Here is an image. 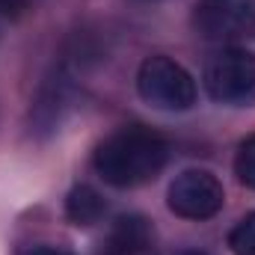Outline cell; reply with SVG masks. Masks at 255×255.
<instances>
[{
  "instance_id": "obj_1",
  "label": "cell",
  "mask_w": 255,
  "mask_h": 255,
  "mask_svg": "<svg viewBox=\"0 0 255 255\" xmlns=\"http://www.w3.org/2000/svg\"><path fill=\"white\" fill-rule=\"evenodd\" d=\"M169 160V142L145 125H125L104 136L92 154L95 172L119 190L148 184Z\"/></svg>"
},
{
  "instance_id": "obj_2",
  "label": "cell",
  "mask_w": 255,
  "mask_h": 255,
  "mask_svg": "<svg viewBox=\"0 0 255 255\" xmlns=\"http://www.w3.org/2000/svg\"><path fill=\"white\" fill-rule=\"evenodd\" d=\"M136 92L145 104L169 113L190 110L196 104V83L190 71L163 54L142 60L136 71Z\"/></svg>"
},
{
  "instance_id": "obj_3",
  "label": "cell",
  "mask_w": 255,
  "mask_h": 255,
  "mask_svg": "<svg viewBox=\"0 0 255 255\" xmlns=\"http://www.w3.org/2000/svg\"><path fill=\"white\" fill-rule=\"evenodd\" d=\"M205 89L214 101L229 107L255 104V54L244 48H223L205 65Z\"/></svg>"
},
{
  "instance_id": "obj_4",
  "label": "cell",
  "mask_w": 255,
  "mask_h": 255,
  "mask_svg": "<svg viewBox=\"0 0 255 255\" xmlns=\"http://www.w3.org/2000/svg\"><path fill=\"white\" fill-rule=\"evenodd\" d=\"M193 27L205 42H241L255 33V0H196Z\"/></svg>"
},
{
  "instance_id": "obj_5",
  "label": "cell",
  "mask_w": 255,
  "mask_h": 255,
  "mask_svg": "<svg viewBox=\"0 0 255 255\" xmlns=\"http://www.w3.org/2000/svg\"><path fill=\"white\" fill-rule=\"evenodd\" d=\"M169 211L175 217L184 220H211L214 214H220L226 193L223 184L214 172L208 169H184L181 175H175V181L169 184Z\"/></svg>"
},
{
  "instance_id": "obj_6",
  "label": "cell",
  "mask_w": 255,
  "mask_h": 255,
  "mask_svg": "<svg viewBox=\"0 0 255 255\" xmlns=\"http://www.w3.org/2000/svg\"><path fill=\"white\" fill-rule=\"evenodd\" d=\"M74 107V77L63 63L54 65L51 74L42 80L33 107H30V130L33 136L45 139L51 133H57L60 125L65 122V116Z\"/></svg>"
},
{
  "instance_id": "obj_7",
  "label": "cell",
  "mask_w": 255,
  "mask_h": 255,
  "mask_svg": "<svg viewBox=\"0 0 255 255\" xmlns=\"http://www.w3.org/2000/svg\"><path fill=\"white\" fill-rule=\"evenodd\" d=\"M101 255H154V229L145 217L128 214L113 223Z\"/></svg>"
},
{
  "instance_id": "obj_8",
  "label": "cell",
  "mask_w": 255,
  "mask_h": 255,
  "mask_svg": "<svg viewBox=\"0 0 255 255\" xmlns=\"http://www.w3.org/2000/svg\"><path fill=\"white\" fill-rule=\"evenodd\" d=\"M104 211H107V205H104L101 193L89 184H77L65 199V217L74 226H92L104 217Z\"/></svg>"
},
{
  "instance_id": "obj_9",
  "label": "cell",
  "mask_w": 255,
  "mask_h": 255,
  "mask_svg": "<svg viewBox=\"0 0 255 255\" xmlns=\"http://www.w3.org/2000/svg\"><path fill=\"white\" fill-rule=\"evenodd\" d=\"M235 175L244 187L255 190V133L247 136L241 145H238V154H235Z\"/></svg>"
},
{
  "instance_id": "obj_10",
  "label": "cell",
  "mask_w": 255,
  "mask_h": 255,
  "mask_svg": "<svg viewBox=\"0 0 255 255\" xmlns=\"http://www.w3.org/2000/svg\"><path fill=\"white\" fill-rule=\"evenodd\" d=\"M229 247L235 255H255V211L229 232Z\"/></svg>"
},
{
  "instance_id": "obj_11",
  "label": "cell",
  "mask_w": 255,
  "mask_h": 255,
  "mask_svg": "<svg viewBox=\"0 0 255 255\" xmlns=\"http://www.w3.org/2000/svg\"><path fill=\"white\" fill-rule=\"evenodd\" d=\"M27 9H30V0H0V27L18 21L21 15H27Z\"/></svg>"
},
{
  "instance_id": "obj_12",
  "label": "cell",
  "mask_w": 255,
  "mask_h": 255,
  "mask_svg": "<svg viewBox=\"0 0 255 255\" xmlns=\"http://www.w3.org/2000/svg\"><path fill=\"white\" fill-rule=\"evenodd\" d=\"M21 255H68V253L57 250V247H30L27 253H21Z\"/></svg>"
},
{
  "instance_id": "obj_13",
  "label": "cell",
  "mask_w": 255,
  "mask_h": 255,
  "mask_svg": "<svg viewBox=\"0 0 255 255\" xmlns=\"http://www.w3.org/2000/svg\"><path fill=\"white\" fill-rule=\"evenodd\" d=\"M181 255H205V253H181Z\"/></svg>"
}]
</instances>
